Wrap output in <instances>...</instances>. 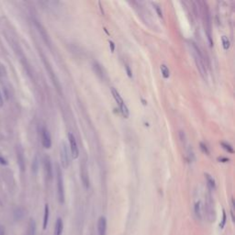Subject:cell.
Masks as SVG:
<instances>
[{"label": "cell", "mask_w": 235, "mask_h": 235, "mask_svg": "<svg viewBox=\"0 0 235 235\" xmlns=\"http://www.w3.org/2000/svg\"><path fill=\"white\" fill-rule=\"evenodd\" d=\"M179 135H180V139H181V141L182 142H185V133H184V131H179Z\"/></svg>", "instance_id": "f1b7e54d"}, {"label": "cell", "mask_w": 235, "mask_h": 235, "mask_svg": "<svg viewBox=\"0 0 235 235\" xmlns=\"http://www.w3.org/2000/svg\"><path fill=\"white\" fill-rule=\"evenodd\" d=\"M92 66H93V70H94V72L96 73V75L100 78L101 80H105V78H106V73L104 71V69H103L102 67V65L98 63V62H93V64H92Z\"/></svg>", "instance_id": "30bf717a"}, {"label": "cell", "mask_w": 235, "mask_h": 235, "mask_svg": "<svg viewBox=\"0 0 235 235\" xmlns=\"http://www.w3.org/2000/svg\"><path fill=\"white\" fill-rule=\"evenodd\" d=\"M125 69H126V71H127V73H128V76H129L130 78H131L132 77V75H131V71H130V67H129V65H127V64H125Z\"/></svg>", "instance_id": "83f0119b"}, {"label": "cell", "mask_w": 235, "mask_h": 235, "mask_svg": "<svg viewBox=\"0 0 235 235\" xmlns=\"http://www.w3.org/2000/svg\"><path fill=\"white\" fill-rule=\"evenodd\" d=\"M18 216H19V218H23V216H24L23 209H17L15 210V217L18 218Z\"/></svg>", "instance_id": "7402d4cb"}, {"label": "cell", "mask_w": 235, "mask_h": 235, "mask_svg": "<svg viewBox=\"0 0 235 235\" xmlns=\"http://www.w3.org/2000/svg\"><path fill=\"white\" fill-rule=\"evenodd\" d=\"M35 233H36V222L33 218H30V222H28L27 235H35Z\"/></svg>", "instance_id": "e0dca14e"}, {"label": "cell", "mask_w": 235, "mask_h": 235, "mask_svg": "<svg viewBox=\"0 0 235 235\" xmlns=\"http://www.w3.org/2000/svg\"><path fill=\"white\" fill-rule=\"evenodd\" d=\"M220 145L221 147L223 148L224 150H226L228 152H230V154H233L234 151H233V148L232 147V145L229 143H227V142H220Z\"/></svg>", "instance_id": "44dd1931"}, {"label": "cell", "mask_w": 235, "mask_h": 235, "mask_svg": "<svg viewBox=\"0 0 235 235\" xmlns=\"http://www.w3.org/2000/svg\"><path fill=\"white\" fill-rule=\"evenodd\" d=\"M218 161H220V162L222 163H227V162H229V159L228 158H223V157H221V158H218Z\"/></svg>", "instance_id": "1f68e13d"}, {"label": "cell", "mask_w": 235, "mask_h": 235, "mask_svg": "<svg viewBox=\"0 0 235 235\" xmlns=\"http://www.w3.org/2000/svg\"><path fill=\"white\" fill-rule=\"evenodd\" d=\"M204 7H202V14H203V21H204V27H205V31L207 33L208 40L210 46H213V40H212V36H211V23H210V16L209 9L207 7V4L205 2H202Z\"/></svg>", "instance_id": "7a4b0ae2"}, {"label": "cell", "mask_w": 235, "mask_h": 235, "mask_svg": "<svg viewBox=\"0 0 235 235\" xmlns=\"http://www.w3.org/2000/svg\"><path fill=\"white\" fill-rule=\"evenodd\" d=\"M43 164H44V170H45L47 179L51 180L52 178V161L49 156H45L44 157Z\"/></svg>", "instance_id": "9c48e42d"}, {"label": "cell", "mask_w": 235, "mask_h": 235, "mask_svg": "<svg viewBox=\"0 0 235 235\" xmlns=\"http://www.w3.org/2000/svg\"><path fill=\"white\" fill-rule=\"evenodd\" d=\"M32 170H33L34 173L37 172V170H38V159H37V157H35L34 161H33V165H32Z\"/></svg>", "instance_id": "4316f807"}, {"label": "cell", "mask_w": 235, "mask_h": 235, "mask_svg": "<svg viewBox=\"0 0 235 235\" xmlns=\"http://www.w3.org/2000/svg\"><path fill=\"white\" fill-rule=\"evenodd\" d=\"M49 214H50V210H49V205L46 204L44 207V215H43V225H42V228L43 230H46L47 229V226H48V221H49Z\"/></svg>", "instance_id": "2e32d148"}, {"label": "cell", "mask_w": 235, "mask_h": 235, "mask_svg": "<svg viewBox=\"0 0 235 235\" xmlns=\"http://www.w3.org/2000/svg\"><path fill=\"white\" fill-rule=\"evenodd\" d=\"M42 142L44 148L50 149L52 147V138L51 134L46 128H43L42 130Z\"/></svg>", "instance_id": "ba28073f"}, {"label": "cell", "mask_w": 235, "mask_h": 235, "mask_svg": "<svg viewBox=\"0 0 235 235\" xmlns=\"http://www.w3.org/2000/svg\"><path fill=\"white\" fill-rule=\"evenodd\" d=\"M61 163L64 169L68 168L70 161H69V154H68V151H67V147L65 145V143L63 142L62 143V147H61Z\"/></svg>", "instance_id": "52a82bcc"}, {"label": "cell", "mask_w": 235, "mask_h": 235, "mask_svg": "<svg viewBox=\"0 0 235 235\" xmlns=\"http://www.w3.org/2000/svg\"><path fill=\"white\" fill-rule=\"evenodd\" d=\"M221 40H222V46H223V49L225 51L227 50H229V48H230V40L228 39V37H226V36H222L221 37Z\"/></svg>", "instance_id": "ffe728a7"}, {"label": "cell", "mask_w": 235, "mask_h": 235, "mask_svg": "<svg viewBox=\"0 0 235 235\" xmlns=\"http://www.w3.org/2000/svg\"><path fill=\"white\" fill-rule=\"evenodd\" d=\"M35 25H36L37 28H38V30H39V32L40 33V35L42 36V39L45 40V42L47 43V45H50V39H49V36L47 34L46 30H44L43 27L40 25V24L38 21H35Z\"/></svg>", "instance_id": "5bb4252c"}, {"label": "cell", "mask_w": 235, "mask_h": 235, "mask_svg": "<svg viewBox=\"0 0 235 235\" xmlns=\"http://www.w3.org/2000/svg\"><path fill=\"white\" fill-rule=\"evenodd\" d=\"M205 177H206V180H207V183H208V185L209 187V188L215 189L216 188V183H215V180H214L213 177L209 174H208V173H206L205 174Z\"/></svg>", "instance_id": "ac0fdd59"}, {"label": "cell", "mask_w": 235, "mask_h": 235, "mask_svg": "<svg viewBox=\"0 0 235 235\" xmlns=\"http://www.w3.org/2000/svg\"><path fill=\"white\" fill-rule=\"evenodd\" d=\"M0 235H5V229L2 226H0Z\"/></svg>", "instance_id": "d6a6232c"}, {"label": "cell", "mask_w": 235, "mask_h": 235, "mask_svg": "<svg viewBox=\"0 0 235 235\" xmlns=\"http://www.w3.org/2000/svg\"><path fill=\"white\" fill-rule=\"evenodd\" d=\"M57 174V197H58V201L61 204L64 203V178H63V173H62L61 168L57 165L56 169Z\"/></svg>", "instance_id": "3957f363"}, {"label": "cell", "mask_w": 235, "mask_h": 235, "mask_svg": "<svg viewBox=\"0 0 235 235\" xmlns=\"http://www.w3.org/2000/svg\"><path fill=\"white\" fill-rule=\"evenodd\" d=\"M109 47H110L111 52H114V51H115V44H114L113 42H111V40H109Z\"/></svg>", "instance_id": "f546056e"}, {"label": "cell", "mask_w": 235, "mask_h": 235, "mask_svg": "<svg viewBox=\"0 0 235 235\" xmlns=\"http://www.w3.org/2000/svg\"><path fill=\"white\" fill-rule=\"evenodd\" d=\"M68 139H69V142H70V148H71V154L73 159H76L78 156H79V149H78L77 146V142L75 135L73 133L69 132L68 133Z\"/></svg>", "instance_id": "8992f818"}, {"label": "cell", "mask_w": 235, "mask_h": 235, "mask_svg": "<svg viewBox=\"0 0 235 235\" xmlns=\"http://www.w3.org/2000/svg\"><path fill=\"white\" fill-rule=\"evenodd\" d=\"M160 69H161V72H162V75L164 76V78H165V79L169 78V76H170V72H169V69L167 68L166 65L165 64H162L160 66Z\"/></svg>", "instance_id": "d6986e66"}, {"label": "cell", "mask_w": 235, "mask_h": 235, "mask_svg": "<svg viewBox=\"0 0 235 235\" xmlns=\"http://www.w3.org/2000/svg\"><path fill=\"white\" fill-rule=\"evenodd\" d=\"M199 145H200V148H201V150L203 152H205L206 154H209V149H208V147L206 144H204L203 142H200L199 143Z\"/></svg>", "instance_id": "cb8c5ba5"}, {"label": "cell", "mask_w": 235, "mask_h": 235, "mask_svg": "<svg viewBox=\"0 0 235 235\" xmlns=\"http://www.w3.org/2000/svg\"><path fill=\"white\" fill-rule=\"evenodd\" d=\"M81 179H82V182H83L84 187L85 188H88L90 181H89V175L87 172V167H86L85 164H83V165L81 166Z\"/></svg>", "instance_id": "8fae6325"}, {"label": "cell", "mask_w": 235, "mask_h": 235, "mask_svg": "<svg viewBox=\"0 0 235 235\" xmlns=\"http://www.w3.org/2000/svg\"><path fill=\"white\" fill-rule=\"evenodd\" d=\"M111 93H112V96L114 97V99L116 100V102L118 103V105L119 107V109H120L122 115L124 116V118H129L130 116V111H129V109H128L127 105L123 101L121 96L119 95V93L117 91L116 89L114 87L111 88Z\"/></svg>", "instance_id": "277c9868"}, {"label": "cell", "mask_w": 235, "mask_h": 235, "mask_svg": "<svg viewBox=\"0 0 235 235\" xmlns=\"http://www.w3.org/2000/svg\"><path fill=\"white\" fill-rule=\"evenodd\" d=\"M42 61H43V63H44L45 67H46L47 71L49 73V75H50L51 79L52 81V83H53V85H54V86H55V88L57 89V91H58L59 93H62V87H61V85L59 83V80H58V78H57L56 75L54 73V72H53V70H52V68L51 66V64H49V62L43 56H42Z\"/></svg>", "instance_id": "5b68a950"}, {"label": "cell", "mask_w": 235, "mask_h": 235, "mask_svg": "<svg viewBox=\"0 0 235 235\" xmlns=\"http://www.w3.org/2000/svg\"><path fill=\"white\" fill-rule=\"evenodd\" d=\"M0 164H7V160L6 159H4L3 157H1V156H0Z\"/></svg>", "instance_id": "4dcf8cb0"}, {"label": "cell", "mask_w": 235, "mask_h": 235, "mask_svg": "<svg viewBox=\"0 0 235 235\" xmlns=\"http://www.w3.org/2000/svg\"><path fill=\"white\" fill-rule=\"evenodd\" d=\"M64 230V222L61 218H58L55 223V228H54V235H62Z\"/></svg>", "instance_id": "9a60e30c"}, {"label": "cell", "mask_w": 235, "mask_h": 235, "mask_svg": "<svg viewBox=\"0 0 235 235\" xmlns=\"http://www.w3.org/2000/svg\"><path fill=\"white\" fill-rule=\"evenodd\" d=\"M195 212H196V215L197 217H200V203L199 202H197L195 204Z\"/></svg>", "instance_id": "603a6c76"}, {"label": "cell", "mask_w": 235, "mask_h": 235, "mask_svg": "<svg viewBox=\"0 0 235 235\" xmlns=\"http://www.w3.org/2000/svg\"><path fill=\"white\" fill-rule=\"evenodd\" d=\"M154 9L156 10V12H157V14L160 18H163V12H162V9H161V7L158 6V5H156V4H154Z\"/></svg>", "instance_id": "484cf974"}, {"label": "cell", "mask_w": 235, "mask_h": 235, "mask_svg": "<svg viewBox=\"0 0 235 235\" xmlns=\"http://www.w3.org/2000/svg\"><path fill=\"white\" fill-rule=\"evenodd\" d=\"M222 214H223V218H222V221L220 222V227L221 229L223 228V227L225 226V224H226V212H225L224 209L222 210Z\"/></svg>", "instance_id": "d4e9b609"}, {"label": "cell", "mask_w": 235, "mask_h": 235, "mask_svg": "<svg viewBox=\"0 0 235 235\" xmlns=\"http://www.w3.org/2000/svg\"><path fill=\"white\" fill-rule=\"evenodd\" d=\"M3 106V97H2V95H1V92H0V107Z\"/></svg>", "instance_id": "836d02e7"}, {"label": "cell", "mask_w": 235, "mask_h": 235, "mask_svg": "<svg viewBox=\"0 0 235 235\" xmlns=\"http://www.w3.org/2000/svg\"><path fill=\"white\" fill-rule=\"evenodd\" d=\"M17 156H18V163L19 168L21 171L25 170V158H24V152L22 147L19 145L17 148Z\"/></svg>", "instance_id": "7c38bea8"}, {"label": "cell", "mask_w": 235, "mask_h": 235, "mask_svg": "<svg viewBox=\"0 0 235 235\" xmlns=\"http://www.w3.org/2000/svg\"><path fill=\"white\" fill-rule=\"evenodd\" d=\"M107 230V220L105 217H100L97 220L98 235H105Z\"/></svg>", "instance_id": "4fadbf2b"}, {"label": "cell", "mask_w": 235, "mask_h": 235, "mask_svg": "<svg viewBox=\"0 0 235 235\" xmlns=\"http://www.w3.org/2000/svg\"><path fill=\"white\" fill-rule=\"evenodd\" d=\"M193 50H194V57H195V61L197 64V66L199 71L200 72V75L203 78H206L207 76V71H206V64H205V60L204 57L202 55L201 52L199 51V47L197 46L195 43H192Z\"/></svg>", "instance_id": "6da1fadb"}]
</instances>
